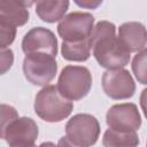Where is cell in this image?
Masks as SVG:
<instances>
[{
	"label": "cell",
	"mask_w": 147,
	"mask_h": 147,
	"mask_svg": "<svg viewBox=\"0 0 147 147\" xmlns=\"http://www.w3.org/2000/svg\"><path fill=\"white\" fill-rule=\"evenodd\" d=\"M94 17L90 13L72 11L64 16L59 25L57 33L63 41L76 42L91 38L94 29Z\"/></svg>",
	"instance_id": "8992f818"
},
{
	"label": "cell",
	"mask_w": 147,
	"mask_h": 147,
	"mask_svg": "<svg viewBox=\"0 0 147 147\" xmlns=\"http://www.w3.org/2000/svg\"><path fill=\"white\" fill-rule=\"evenodd\" d=\"M10 147H37V146L33 144V145H18V146H10Z\"/></svg>",
	"instance_id": "cb8c5ba5"
},
{
	"label": "cell",
	"mask_w": 147,
	"mask_h": 147,
	"mask_svg": "<svg viewBox=\"0 0 147 147\" xmlns=\"http://www.w3.org/2000/svg\"><path fill=\"white\" fill-rule=\"evenodd\" d=\"M91 49H92L91 38L76 42L63 41L61 45V53L63 59L75 62L86 61L91 55Z\"/></svg>",
	"instance_id": "5bb4252c"
},
{
	"label": "cell",
	"mask_w": 147,
	"mask_h": 147,
	"mask_svg": "<svg viewBox=\"0 0 147 147\" xmlns=\"http://www.w3.org/2000/svg\"><path fill=\"white\" fill-rule=\"evenodd\" d=\"M109 129L118 132H137L141 125V117L134 103H119L111 106L106 115Z\"/></svg>",
	"instance_id": "52a82bcc"
},
{
	"label": "cell",
	"mask_w": 147,
	"mask_h": 147,
	"mask_svg": "<svg viewBox=\"0 0 147 147\" xmlns=\"http://www.w3.org/2000/svg\"><path fill=\"white\" fill-rule=\"evenodd\" d=\"M56 86L65 99L77 101L88 94L92 86V75L86 67L67 65L62 69Z\"/></svg>",
	"instance_id": "3957f363"
},
{
	"label": "cell",
	"mask_w": 147,
	"mask_h": 147,
	"mask_svg": "<svg viewBox=\"0 0 147 147\" xmlns=\"http://www.w3.org/2000/svg\"><path fill=\"white\" fill-rule=\"evenodd\" d=\"M101 84L103 92L114 100L129 99L136 92V83L131 74L125 69L105 71Z\"/></svg>",
	"instance_id": "ba28073f"
},
{
	"label": "cell",
	"mask_w": 147,
	"mask_h": 147,
	"mask_svg": "<svg viewBox=\"0 0 147 147\" xmlns=\"http://www.w3.org/2000/svg\"><path fill=\"white\" fill-rule=\"evenodd\" d=\"M38 125L30 117H17L1 130V138L10 146L33 145L38 138Z\"/></svg>",
	"instance_id": "9c48e42d"
},
{
	"label": "cell",
	"mask_w": 147,
	"mask_h": 147,
	"mask_svg": "<svg viewBox=\"0 0 147 147\" xmlns=\"http://www.w3.org/2000/svg\"><path fill=\"white\" fill-rule=\"evenodd\" d=\"M14 61L13 51L9 48L1 49V74H5L8 69H10Z\"/></svg>",
	"instance_id": "d6986e66"
},
{
	"label": "cell",
	"mask_w": 147,
	"mask_h": 147,
	"mask_svg": "<svg viewBox=\"0 0 147 147\" xmlns=\"http://www.w3.org/2000/svg\"><path fill=\"white\" fill-rule=\"evenodd\" d=\"M146 147H147V144H146Z\"/></svg>",
	"instance_id": "d4e9b609"
},
{
	"label": "cell",
	"mask_w": 147,
	"mask_h": 147,
	"mask_svg": "<svg viewBox=\"0 0 147 147\" xmlns=\"http://www.w3.org/2000/svg\"><path fill=\"white\" fill-rule=\"evenodd\" d=\"M33 2L26 1H0V22H5L15 28L24 25L29 21L28 7Z\"/></svg>",
	"instance_id": "7c38bea8"
},
{
	"label": "cell",
	"mask_w": 147,
	"mask_h": 147,
	"mask_svg": "<svg viewBox=\"0 0 147 147\" xmlns=\"http://www.w3.org/2000/svg\"><path fill=\"white\" fill-rule=\"evenodd\" d=\"M18 115L15 108L5 103L1 105V130L5 129L8 124H10L13 121H15Z\"/></svg>",
	"instance_id": "ac0fdd59"
},
{
	"label": "cell",
	"mask_w": 147,
	"mask_h": 147,
	"mask_svg": "<svg viewBox=\"0 0 147 147\" xmlns=\"http://www.w3.org/2000/svg\"><path fill=\"white\" fill-rule=\"evenodd\" d=\"M132 71L140 84L147 85V48L137 53L132 60Z\"/></svg>",
	"instance_id": "2e32d148"
},
{
	"label": "cell",
	"mask_w": 147,
	"mask_h": 147,
	"mask_svg": "<svg viewBox=\"0 0 147 147\" xmlns=\"http://www.w3.org/2000/svg\"><path fill=\"white\" fill-rule=\"evenodd\" d=\"M38 147H56L53 142H51V141H46V142H42L40 146H38Z\"/></svg>",
	"instance_id": "603a6c76"
},
{
	"label": "cell",
	"mask_w": 147,
	"mask_h": 147,
	"mask_svg": "<svg viewBox=\"0 0 147 147\" xmlns=\"http://www.w3.org/2000/svg\"><path fill=\"white\" fill-rule=\"evenodd\" d=\"M16 36V28L7 24L5 22H0V48L5 49L9 46Z\"/></svg>",
	"instance_id": "e0dca14e"
},
{
	"label": "cell",
	"mask_w": 147,
	"mask_h": 147,
	"mask_svg": "<svg viewBox=\"0 0 147 147\" xmlns=\"http://www.w3.org/2000/svg\"><path fill=\"white\" fill-rule=\"evenodd\" d=\"M93 56L98 63L108 69H123L130 61V53L116 37V26L108 21H100L91 34Z\"/></svg>",
	"instance_id": "6da1fadb"
},
{
	"label": "cell",
	"mask_w": 147,
	"mask_h": 147,
	"mask_svg": "<svg viewBox=\"0 0 147 147\" xmlns=\"http://www.w3.org/2000/svg\"><path fill=\"white\" fill-rule=\"evenodd\" d=\"M103 147H138L139 137L137 132H118L108 129L102 138Z\"/></svg>",
	"instance_id": "9a60e30c"
},
{
	"label": "cell",
	"mask_w": 147,
	"mask_h": 147,
	"mask_svg": "<svg viewBox=\"0 0 147 147\" xmlns=\"http://www.w3.org/2000/svg\"><path fill=\"white\" fill-rule=\"evenodd\" d=\"M140 107L144 111L145 117L147 118V87L144 88L141 94H140Z\"/></svg>",
	"instance_id": "ffe728a7"
},
{
	"label": "cell",
	"mask_w": 147,
	"mask_h": 147,
	"mask_svg": "<svg viewBox=\"0 0 147 147\" xmlns=\"http://www.w3.org/2000/svg\"><path fill=\"white\" fill-rule=\"evenodd\" d=\"M33 107L41 119L55 123L67 118L71 114L74 105L59 92L57 86L47 85L37 93Z\"/></svg>",
	"instance_id": "7a4b0ae2"
},
{
	"label": "cell",
	"mask_w": 147,
	"mask_h": 147,
	"mask_svg": "<svg viewBox=\"0 0 147 147\" xmlns=\"http://www.w3.org/2000/svg\"><path fill=\"white\" fill-rule=\"evenodd\" d=\"M56 147H80V146H78V145H76V144H74L67 136L65 137H62V138H60V140H59V142H57V146Z\"/></svg>",
	"instance_id": "44dd1931"
},
{
	"label": "cell",
	"mask_w": 147,
	"mask_h": 147,
	"mask_svg": "<svg viewBox=\"0 0 147 147\" xmlns=\"http://www.w3.org/2000/svg\"><path fill=\"white\" fill-rule=\"evenodd\" d=\"M57 71L55 56L46 53L26 54L23 60V74L28 82L36 86H47Z\"/></svg>",
	"instance_id": "277c9868"
},
{
	"label": "cell",
	"mask_w": 147,
	"mask_h": 147,
	"mask_svg": "<svg viewBox=\"0 0 147 147\" xmlns=\"http://www.w3.org/2000/svg\"><path fill=\"white\" fill-rule=\"evenodd\" d=\"M22 49L25 54L46 53L53 56L57 54V39L55 34L42 26L29 30L22 40Z\"/></svg>",
	"instance_id": "30bf717a"
},
{
	"label": "cell",
	"mask_w": 147,
	"mask_h": 147,
	"mask_svg": "<svg viewBox=\"0 0 147 147\" xmlns=\"http://www.w3.org/2000/svg\"><path fill=\"white\" fill-rule=\"evenodd\" d=\"M69 7V1H37L36 13L47 23H54L64 17V14Z\"/></svg>",
	"instance_id": "4fadbf2b"
},
{
	"label": "cell",
	"mask_w": 147,
	"mask_h": 147,
	"mask_svg": "<svg viewBox=\"0 0 147 147\" xmlns=\"http://www.w3.org/2000/svg\"><path fill=\"white\" fill-rule=\"evenodd\" d=\"M118 40L129 52H140L147 44V31L140 22H125L118 28Z\"/></svg>",
	"instance_id": "8fae6325"
},
{
	"label": "cell",
	"mask_w": 147,
	"mask_h": 147,
	"mask_svg": "<svg viewBox=\"0 0 147 147\" xmlns=\"http://www.w3.org/2000/svg\"><path fill=\"white\" fill-rule=\"evenodd\" d=\"M65 134L74 144L80 147H91L98 141L100 124L90 114H77L68 121Z\"/></svg>",
	"instance_id": "5b68a950"
},
{
	"label": "cell",
	"mask_w": 147,
	"mask_h": 147,
	"mask_svg": "<svg viewBox=\"0 0 147 147\" xmlns=\"http://www.w3.org/2000/svg\"><path fill=\"white\" fill-rule=\"evenodd\" d=\"M76 3H77L78 6H80V7L95 8L96 6H99V5L101 3V1H95V2H93V1H83V2H80V1H76Z\"/></svg>",
	"instance_id": "7402d4cb"
}]
</instances>
